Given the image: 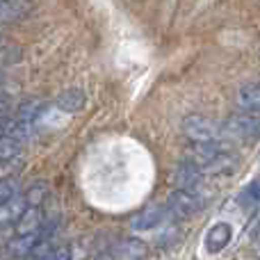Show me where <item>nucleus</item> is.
Segmentation results:
<instances>
[{"label":"nucleus","mask_w":260,"mask_h":260,"mask_svg":"<svg viewBox=\"0 0 260 260\" xmlns=\"http://www.w3.org/2000/svg\"><path fill=\"white\" fill-rule=\"evenodd\" d=\"M183 133L192 144H229L221 123L201 114H192L183 121Z\"/></svg>","instance_id":"1"},{"label":"nucleus","mask_w":260,"mask_h":260,"mask_svg":"<svg viewBox=\"0 0 260 260\" xmlns=\"http://www.w3.org/2000/svg\"><path fill=\"white\" fill-rule=\"evenodd\" d=\"M221 128H224V135L229 142H253V139L260 137V114H233L221 123Z\"/></svg>","instance_id":"2"},{"label":"nucleus","mask_w":260,"mask_h":260,"mask_svg":"<svg viewBox=\"0 0 260 260\" xmlns=\"http://www.w3.org/2000/svg\"><path fill=\"white\" fill-rule=\"evenodd\" d=\"M165 208L176 219H187V217H192L194 212L201 208V199H199L197 189H180L178 187L176 192L169 194Z\"/></svg>","instance_id":"3"},{"label":"nucleus","mask_w":260,"mask_h":260,"mask_svg":"<svg viewBox=\"0 0 260 260\" xmlns=\"http://www.w3.org/2000/svg\"><path fill=\"white\" fill-rule=\"evenodd\" d=\"M44 112V103L37 99H30V101H23L21 105H18V112H16V130L23 135V137H27V133H30V128L37 123V119H39V114Z\"/></svg>","instance_id":"4"},{"label":"nucleus","mask_w":260,"mask_h":260,"mask_svg":"<svg viewBox=\"0 0 260 260\" xmlns=\"http://www.w3.org/2000/svg\"><path fill=\"white\" fill-rule=\"evenodd\" d=\"M146 256H148V247L139 238H126L114 244L112 249L114 260H144Z\"/></svg>","instance_id":"5"},{"label":"nucleus","mask_w":260,"mask_h":260,"mask_svg":"<svg viewBox=\"0 0 260 260\" xmlns=\"http://www.w3.org/2000/svg\"><path fill=\"white\" fill-rule=\"evenodd\" d=\"M44 231V212L41 206H27L16 221V235H30Z\"/></svg>","instance_id":"6"},{"label":"nucleus","mask_w":260,"mask_h":260,"mask_svg":"<svg viewBox=\"0 0 260 260\" xmlns=\"http://www.w3.org/2000/svg\"><path fill=\"white\" fill-rule=\"evenodd\" d=\"M165 215H167L165 206H148L130 219V229L133 231H151L165 219Z\"/></svg>","instance_id":"7"},{"label":"nucleus","mask_w":260,"mask_h":260,"mask_svg":"<svg viewBox=\"0 0 260 260\" xmlns=\"http://www.w3.org/2000/svg\"><path fill=\"white\" fill-rule=\"evenodd\" d=\"M44 231L41 233H30V235H14L7 244H5V253L9 258H27L30 251L35 249V244L41 240Z\"/></svg>","instance_id":"8"},{"label":"nucleus","mask_w":260,"mask_h":260,"mask_svg":"<svg viewBox=\"0 0 260 260\" xmlns=\"http://www.w3.org/2000/svg\"><path fill=\"white\" fill-rule=\"evenodd\" d=\"M25 208H27V199H25V194H21V192L14 194V197L7 199L5 203H0V229H5V226H9V224H16Z\"/></svg>","instance_id":"9"},{"label":"nucleus","mask_w":260,"mask_h":260,"mask_svg":"<svg viewBox=\"0 0 260 260\" xmlns=\"http://www.w3.org/2000/svg\"><path fill=\"white\" fill-rule=\"evenodd\" d=\"M231 235H233V229H231V224H224V221L215 224L210 231H208V235H206V249H208V253H219L221 249H226V244L231 242Z\"/></svg>","instance_id":"10"},{"label":"nucleus","mask_w":260,"mask_h":260,"mask_svg":"<svg viewBox=\"0 0 260 260\" xmlns=\"http://www.w3.org/2000/svg\"><path fill=\"white\" fill-rule=\"evenodd\" d=\"M174 178H176V185H178L180 189H197L199 183H201V178H203V171L199 169L194 162L185 160L183 165L176 169Z\"/></svg>","instance_id":"11"},{"label":"nucleus","mask_w":260,"mask_h":260,"mask_svg":"<svg viewBox=\"0 0 260 260\" xmlns=\"http://www.w3.org/2000/svg\"><path fill=\"white\" fill-rule=\"evenodd\" d=\"M23 135L16 133V128L12 130V133H5L0 135V160H14V157H18V153L23 151Z\"/></svg>","instance_id":"12"},{"label":"nucleus","mask_w":260,"mask_h":260,"mask_svg":"<svg viewBox=\"0 0 260 260\" xmlns=\"http://www.w3.org/2000/svg\"><path fill=\"white\" fill-rule=\"evenodd\" d=\"M238 105L242 112L260 114V85H244L238 91Z\"/></svg>","instance_id":"13"},{"label":"nucleus","mask_w":260,"mask_h":260,"mask_svg":"<svg viewBox=\"0 0 260 260\" xmlns=\"http://www.w3.org/2000/svg\"><path fill=\"white\" fill-rule=\"evenodd\" d=\"M30 12V5L25 0H0V23L16 21Z\"/></svg>","instance_id":"14"},{"label":"nucleus","mask_w":260,"mask_h":260,"mask_svg":"<svg viewBox=\"0 0 260 260\" xmlns=\"http://www.w3.org/2000/svg\"><path fill=\"white\" fill-rule=\"evenodd\" d=\"M85 101L87 99L80 89H67L57 96L55 105H57L59 110H67V112H78V110L85 108Z\"/></svg>","instance_id":"15"},{"label":"nucleus","mask_w":260,"mask_h":260,"mask_svg":"<svg viewBox=\"0 0 260 260\" xmlns=\"http://www.w3.org/2000/svg\"><path fill=\"white\" fill-rule=\"evenodd\" d=\"M238 203L244 210H253L260 206V176L253 178L249 185H244V189L238 194Z\"/></svg>","instance_id":"16"},{"label":"nucleus","mask_w":260,"mask_h":260,"mask_svg":"<svg viewBox=\"0 0 260 260\" xmlns=\"http://www.w3.org/2000/svg\"><path fill=\"white\" fill-rule=\"evenodd\" d=\"M14 194H18V183L12 178L0 180V203H5L7 199H12Z\"/></svg>","instance_id":"17"},{"label":"nucleus","mask_w":260,"mask_h":260,"mask_svg":"<svg viewBox=\"0 0 260 260\" xmlns=\"http://www.w3.org/2000/svg\"><path fill=\"white\" fill-rule=\"evenodd\" d=\"M7 112H9V105L5 103L3 99H0V119H5V117H7Z\"/></svg>","instance_id":"18"},{"label":"nucleus","mask_w":260,"mask_h":260,"mask_svg":"<svg viewBox=\"0 0 260 260\" xmlns=\"http://www.w3.org/2000/svg\"><path fill=\"white\" fill-rule=\"evenodd\" d=\"M256 253H258V258H260V235L256 238Z\"/></svg>","instance_id":"19"},{"label":"nucleus","mask_w":260,"mask_h":260,"mask_svg":"<svg viewBox=\"0 0 260 260\" xmlns=\"http://www.w3.org/2000/svg\"><path fill=\"white\" fill-rule=\"evenodd\" d=\"M99 260H114V258H112V256H101Z\"/></svg>","instance_id":"20"},{"label":"nucleus","mask_w":260,"mask_h":260,"mask_svg":"<svg viewBox=\"0 0 260 260\" xmlns=\"http://www.w3.org/2000/svg\"><path fill=\"white\" fill-rule=\"evenodd\" d=\"M0 99H3V94H0Z\"/></svg>","instance_id":"21"}]
</instances>
